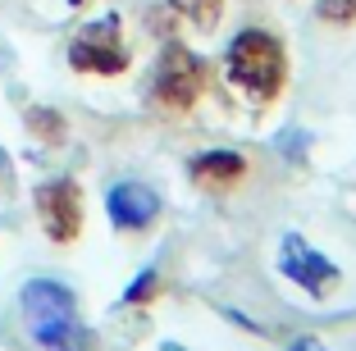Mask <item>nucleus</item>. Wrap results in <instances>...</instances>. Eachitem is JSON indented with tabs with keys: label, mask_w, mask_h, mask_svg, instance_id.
<instances>
[{
	"label": "nucleus",
	"mask_w": 356,
	"mask_h": 351,
	"mask_svg": "<svg viewBox=\"0 0 356 351\" xmlns=\"http://www.w3.org/2000/svg\"><path fill=\"white\" fill-rule=\"evenodd\" d=\"M23 320L42 351H92V333L78 320L74 292L55 279H32L23 288Z\"/></svg>",
	"instance_id": "obj_1"
},
{
	"label": "nucleus",
	"mask_w": 356,
	"mask_h": 351,
	"mask_svg": "<svg viewBox=\"0 0 356 351\" xmlns=\"http://www.w3.org/2000/svg\"><path fill=\"white\" fill-rule=\"evenodd\" d=\"M224 73L242 96L252 101H274L283 92V78H288V60H283V46L274 42L270 32L247 28L233 37L229 55H224Z\"/></svg>",
	"instance_id": "obj_2"
},
{
	"label": "nucleus",
	"mask_w": 356,
	"mask_h": 351,
	"mask_svg": "<svg viewBox=\"0 0 356 351\" xmlns=\"http://www.w3.org/2000/svg\"><path fill=\"white\" fill-rule=\"evenodd\" d=\"M206 83H210V69L201 55H192L178 42L160 46V60L151 69V96H156L160 110H169V114L192 110L201 101V92H206Z\"/></svg>",
	"instance_id": "obj_3"
},
{
	"label": "nucleus",
	"mask_w": 356,
	"mask_h": 351,
	"mask_svg": "<svg viewBox=\"0 0 356 351\" xmlns=\"http://www.w3.org/2000/svg\"><path fill=\"white\" fill-rule=\"evenodd\" d=\"M69 64L78 73H96V78H115L128 69V42L119 28V14H101L87 28L74 32L69 42Z\"/></svg>",
	"instance_id": "obj_4"
},
{
	"label": "nucleus",
	"mask_w": 356,
	"mask_h": 351,
	"mask_svg": "<svg viewBox=\"0 0 356 351\" xmlns=\"http://www.w3.org/2000/svg\"><path fill=\"white\" fill-rule=\"evenodd\" d=\"M279 269L283 279H293L302 292H311V297H329V292L338 288V265L325 256V251L306 247L297 233H288L279 247Z\"/></svg>",
	"instance_id": "obj_5"
},
{
	"label": "nucleus",
	"mask_w": 356,
	"mask_h": 351,
	"mask_svg": "<svg viewBox=\"0 0 356 351\" xmlns=\"http://www.w3.org/2000/svg\"><path fill=\"white\" fill-rule=\"evenodd\" d=\"M37 219L51 242H74L83 228V197L74 178H51L37 187Z\"/></svg>",
	"instance_id": "obj_6"
},
{
	"label": "nucleus",
	"mask_w": 356,
	"mask_h": 351,
	"mask_svg": "<svg viewBox=\"0 0 356 351\" xmlns=\"http://www.w3.org/2000/svg\"><path fill=\"white\" fill-rule=\"evenodd\" d=\"M105 215L110 224L124 228V233H137V228H151L160 215V197L147 183H115L105 192Z\"/></svg>",
	"instance_id": "obj_7"
},
{
	"label": "nucleus",
	"mask_w": 356,
	"mask_h": 351,
	"mask_svg": "<svg viewBox=\"0 0 356 351\" xmlns=\"http://www.w3.org/2000/svg\"><path fill=\"white\" fill-rule=\"evenodd\" d=\"M192 183L197 187H233L242 174H247V160L238 151H201L188 165Z\"/></svg>",
	"instance_id": "obj_8"
},
{
	"label": "nucleus",
	"mask_w": 356,
	"mask_h": 351,
	"mask_svg": "<svg viewBox=\"0 0 356 351\" xmlns=\"http://www.w3.org/2000/svg\"><path fill=\"white\" fill-rule=\"evenodd\" d=\"M169 5H174L188 23H197V28H206V32L224 19V0H169Z\"/></svg>",
	"instance_id": "obj_9"
},
{
	"label": "nucleus",
	"mask_w": 356,
	"mask_h": 351,
	"mask_svg": "<svg viewBox=\"0 0 356 351\" xmlns=\"http://www.w3.org/2000/svg\"><path fill=\"white\" fill-rule=\"evenodd\" d=\"M156 292H160V274H156V269H147L142 279H133V283H128L124 301H128V306H147V301L156 297Z\"/></svg>",
	"instance_id": "obj_10"
},
{
	"label": "nucleus",
	"mask_w": 356,
	"mask_h": 351,
	"mask_svg": "<svg viewBox=\"0 0 356 351\" xmlns=\"http://www.w3.org/2000/svg\"><path fill=\"white\" fill-rule=\"evenodd\" d=\"M320 19H329V23H352L356 19V0H320Z\"/></svg>",
	"instance_id": "obj_11"
},
{
	"label": "nucleus",
	"mask_w": 356,
	"mask_h": 351,
	"mask_svg": "<svg viewBox=\"0 0 356 351\" xmlns=\"http://www.w3.org/2000/svg\"><path fill=\"white\" fill-rule=\"evenodd\" d=\"M32 128H37L42 137H60V133H64V124H55L51 110H32Z\"/></svg>",
	"instance_id": "obj_12"
},
{
	"label": "nucleus",
	"mask_w": 356,
	"mask_h": 351,
	"mask_svg": "<svg viewBox=\"0 0 356 351\" xmlns=\"http://www.w3.org/2000/svg\"><path fill=\"white\" fill-rule=\"evenodd\" d=\"M293 351H329V347H325L320 338H297V342H293Z\"/></svg>",
	"instance_id": "obj_13"
},
{
	"label": "nucleus",
	"mask_w": 356,
	"mask_h": 351,
	"mask_svg": "<svg viewBox=\"0 0 356 351\" xmlns=\"http://www.w3.org/2000/svg\"><path fill=\"white\" fill-rule=\"evenodd\" d=\"M160 351H188V347H178V342H165V347H160Z\"/></svg>",
	"instance_id": "obj_14"
},
{
	"label": "nucleus",
	"mask_w": 356,
	"mask_h": 351,
	"mask_svg": "<svg viewBox=\"0 0 356 351\" xmlns=\"http://www.w3.org/2000/svg\"><path fill=\"white\" fill-rule=\"evenodd\" d=\"M0 178H5V151H0Z\"/></svg>",
	"instance_id": "obj_15"
},
{
	"label": "nucleus",
	"mask_w": 356,
	"mask_h": 351,
	"mask_svg": "<svg viewBox=\"0 0 356 351\" xmlns=\"http://www.w3.org/2000/svg\"><path fill=\"white\" fill-rule=\"evenodd\" d=\"M69 5H83V0H69Z\"/></svg>",
	"instance_id": "obj_16"
}]
</instances>
